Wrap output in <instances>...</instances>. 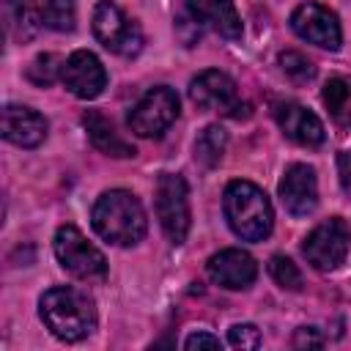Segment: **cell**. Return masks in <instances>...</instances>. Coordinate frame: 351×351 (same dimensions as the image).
I'll return each mask as SVG.
<instances>
[{"mask_svg":"<svg viewBox=\"0 0 351 351\" xmlns=\"http://www.w3.org/2000/svg\"><path fill=\"white\" fill-rule=\"evenodd\" d=\"M38 315L44 326L63 343H80L96 329L93 299L77 288L58 285L38 299Z\"/></svg>","mask_w":351,"mask_h":351,"instance_id":"6da1fadb","label":"cell"},{"mask_svg":"<svg viewBox=\"0 0 351 351\" xmlns=\"http://www.w3.org/2000/svg\"><path fill=\"white\" fill-rule=\"evenodd\" d=\"M90 222H93V230L115 247H134L137 241H143V236L148 230L143 203L126 189L104 192L93 203Z\"/></svg>","mask_w":351,"mask_h":351,"instance_id":"7a4b0ae2","label":"cell"},{"mask_svg":"<svg viewBox=\"0 0 351 351\" xmlns=\"http://www.w3.org/2000/svg\"><path fill=\"white\" fill-rule=\"evenodd\" d=\"M222 211L230 230L241 241H263L271 233L274 211L261 186L252 181H230L222 195Z\"/></svg>","mask_w":351,"mask_h":351,"instance_id":"3957f363","label":"cell"},{"mask_svg":"<svg viewBox=\"0 0 351 351\" xmlns=\"http://www.w3.org/2000/svg\"><path fill=\"white\" fill-rule=\"evenodd\" d=\"M206 30H214L228 41L241 38V19L233 0H178L176 36L184 47H195Z\"/></svg>","mask_w":351,"mask_h":351,"instance_id":"277c9868","label":"cell"},{"mask_svg":"<svg viewBox=\"0 0 351 351\" xmlns=\"http://www.w3.org/2000/svg\"><path fill=\"white\" fill-rule=\"evenodd\" d=\"M93 36L99 38V44L121 58H134L143 49V30L134 19H129L123 14L121 5H115L112 0H99L93 8Z\"/></svg>","mask_w":351,"mask_h":351,"instance_id":"5b68a950","label":"cell"},{"mask_svg":"<svg viewBox=\"0 0 351 351\" xmlns=\"http://www.w3.org/2000/svg\"><path fill=\"white\" fill-rule=\"evenodd\" d=\"M156 219L170 244H184L189 233V189L178 173H162L154 189Z\"/></svg>","mask_w":351,"mask_h":351,"instance_id":"8992f818","label":"cell"},{"mask_svg":"<svg viewBox=\"0 0 351 351\" xmlns=\"http://www.w3.org/2000/svg\"><path fill=\"white\" fill-rule=\"evenodd\" d=\"M58 263L77 280H104L107 277V258L99 247H93L74 225H63L52 241Z\"/></svg>","mask_w":351,"mask_h":351,"instance_id":"52a82bcc","label":"cell"},{"mask_svg":"<svg viewBox=\"0 0 351 351\" xmlns=\"http://www.w3.org/2000/svg\"><path fill=\"white\" fill-rule=\"evenodd\" d=\"M348 247H351V228L346 219L340 217H329L324 219L321 225H315L304 244H302V252L307 258V263L318 271H335L346 255H348Z\"/></svg>","mask_w":351,"mask_h":351,"instance_id":"ba28073f","label":"cell"},{"mask_svg":"<svg viewBox=\"0 0 351 351\" xmlns=\"http://www.w3.org/2000/svg\"><path fill=\"white\" fill-rule=\"evenodd\" d=\"M178 118V96L167 85L151 88L129 112V129L137 137H162Z\"/></svg>","mask_w":351,"mask_h":351,"instance_id":"9c48e42d","label":"cell"},{"mask_svg":"<svg viewBox=\"0 0 351 351\" xmlns=\"http://www.w3.org/2000/svg\"><path fill=\"white\" fill-rule=\"evenodd\" d=\"M291 30L299 38H304L307 44H315V47L329 49V52L340 49V44H343V27L337 22V14L329 11L321 3H313V0H307V3L293 8Z\"/></svg>","mask_w":351,"mask_h":351,"instance_id":"30bf717a","label":"cell"},{"mask_svg":"<svg viewBox=\"0 0 351 351\" xmlns=\"http://www.w3.org/2000/svg\"><path fill=\"white\" fill-rule=\"evenodd\" d=\"M60 80L66 90L74 93L77 99H96L107 88V71L101 60L88 49H77L66 58Z\"/></svg>","mask_w":351,"mask_h":351,"instance_id":"8fae6325","label":"cell"},{"mask_svg":"<svg viewBox=\"0 0 351 351\" xmlns=\"http://www.w3.org/2000/svg\"><path fill=\"white\" fill-rule=\"evenodd\" d=\"M280 200L291 217H307L318 206V178L310 165H291L280 178Z\"/></svg>","mask_w":351,"mask_h":351,"instance_id":"7c38bea8","label":"cell"},{"mask_svg":"<svg viewBox=\"0 0 351 351\" xmlns=\"http://www.w3.org/2000/svg\"><path fill=\"white\" fill-rule=\"evenodd\" d=\"M206 271L217 285H222L228 291H241V288H250L255 282L258 263L250 252H244L239 247H228V250H219L208 258Z\"/></svg>","mask_w":351,"mask_h":351,"instance_id":"4fadbf2b","label":"cell"},{"mask_svg":"<svg viewBox=\"0 0 351 351\" xmlns=\"http://www.w3.org/2000/svg\"><path fill=\"white\" fill-rule=\"evenodd\" d=\"M189 99L200 110H217V112H230V115H233V110H239L236 82L219 69L200 71L189 82Z\"/></svg>","mask_w":351,"mask_h":351,"instance_id":"5bb4252c","label":"cell"},{"mask_svg":"<svg viewBox=\"0 0 351 351\" xmlns=\"http://www.w3.org/2000/svg\"><path fill=\"white\" fill-rule=\"evenodd\" d=\"M274 118L282 129V134L299 145H307V148H315L324 143L326 132H324V123L321 118L307 110L304 104H296V101H280L274 107Z\"/></svg>","mask_w":351,"mask_h":351,"instance_id":"9a60e30c","label":"cell"},{"mask_svg":"<svg viewBox=\"0 0 351 351\" xmlns=\"http://www.w3.org/2000/svg\"><path fill=\"white\" fill-rule=\"evenodd\" d=\"M0 126L3 137L19 148H36L47 137V118L25 104H5Z\"/></svg>","mask_w":351,"mask_h":351,"instance_id":"2e32d148","label":"cell"},{"mask_svg":"<svg viewBox=\"0 0 351 351\" xmlns=\"http://www.w3.org/2000/svg\"><path fill=\"white\" fill-rule=\"evenodd\" d=\"M82 123H85V132L93 143L96 151L107 154V156H115V159H126V156H134V148L115 132V126L99 112V110H88L82 115Z\"/></svg>","mask_w":351,"mask_h":351,"instance_id":"e0dca14e","label":"cell"},{"mask_svg":"<svg viewBox=\"0 0 351 351\" xmlns=\"http://www.w3.org/2000/svg\"><path fill=\"white\" fill-rule=\"evenodd\" d=\"M3 19H5V33L14 41L33 38L38 33V25H44L36 0H3Z\"/></svg>","mask_w":351,"mask_h":351,"instance_id":"ac0fdd59","label":"cell"},{"mask_svg":"<svg viewBox=\"0 0 351 351\" xmlns=\"http://www.w3.org/2000/svg\"><path fill=\"white\" fill-rule=\"evenodd\" d=\"M225 148H228V134H225V129L217 126V123H211V126H206V129L197 134V140H195V159H197L203 167H214V165L222 162Z\"/></svg>","mask_w":351,"mask_h":351,"instance_id":"d6986e66","label":"cell"},{"mask_svg":"<svg viewBox=\"0 0 351 351\" xmlns=\"http://www.w3.org/2000/svg\"><path fill=\"white\" fill-rule=\"evenodd\" d=\"M321 99H324L326 110L332 112V118H335L337 123H343V126L351 123V85H348L346 80H340V77L329 80V82L324 85Z\"/></svg>","mask_w":351,"mask_h":351,"instance_id":"ffe728a7","label":"cell"},{"mask_svg":"<svg viewBox=\"0 0 351 351\" xmlns=\"http://www.w3.org/2000/svg\"><path fill=\"white\" fill-rule=\"evenodd\" d=\"M41 19L49 30L58 33H71L77 25V8L74 0H44L41 5Z\"/></svg>","mask_w":351,"mask_h":351,"instance_id":"44dd1931","label":"cell"},{"mask_svg":"<svg viewBox=\"0 0 351 351\" xmlns=\"http://www.w3.org/2000/svg\"><path fill=\"white\" fill-rule=\"evenodd\" d=\"M280 69L285 71V77H291L293 82H310L315 77V66L302 55V52H293V49H285L280 52Z\"/></svg>","mask_w":351,"mask_h":351,"instance_id":"7402d4cb","label":"cell"},{"mask_svg":"<svg viewBox=\"0 0 351 351\" xmlns=\"http://www.w3.org/2000/svg\"><path fill=\"white\" fill-rule=\"evenodd\" d=\"M269 274L274 277V282L280 288H288V291H299L302 288V271L296 269V263L285 255H274L269 261Z\"/></svg>","mask_w":351,"mask_h":351,"instance_id":"603a6c76","label":"cell"},{"mask_svg":"<svg viewBox=\"0 0 351 351\" xmlns=\"http://www.w3.org/2000/svg\"><path fill=\"white\" fill-rule=\"evenodd\" d=\"M58 71H63V66H58V58L55 55H38L30 66H27V80L36 82V85H49Z\"/></svg>","mask_w":351,"mask_h":351,"instance_id":"cb8c5ba5","label":"cell"},{"mask_svg":"<svg viewBox=\"0 0 351 351\" xmlns=\"http://www.w3.org/2000/svg\"><path fill=\"white\" fill-rule=\"evenodd\" d=\"M228 343L233 348H261V332L255 324H233L228 329Z\"/></svg>","mask_w":351,"mask_h":351,"instance_id":"d4e9b609","label":"cell"},{"mask_svg":"<svg viewBox=\"0 0 351 351\" xmlns=\"http://www.w3.org/2000/svg\"><path fill=\"white\" fill-rule=\"evenodd\" d=\"M337 176H340L343 192L351 197V151H340L337 154Z\"/></svg>","mask_w":351,"mask_h":351,"instance_id":"484cf974","label":"cell"},{"mask_svg":"<svg viewBox=\"0 0 351 351\" xmlns=\"http://www.w3.org/2000/svg\"><path fill=\"white\" fill-rule=\"evenodd\" d=\"M184 348H219V337H214L208 332H192L184 340Z\"/></svg>","mask_w":351,"mask_h":351,"instance_id":"4316f807","label":"cell"},{"mask_svg":"<svg viewBox=\"0 0 351 351\" xmlns=\"http://www.w3.org/2000/svg\"><path fill=\"white\" fill-rule=\"evenodd\" d=\"M324 340L315 335V326H299L296 335H293V346H321Z\"/></svg>","mask_w":351,"mask_h":351,"instance_id":"83f0119b","label":"cell"}]
</instances>
